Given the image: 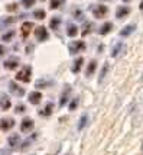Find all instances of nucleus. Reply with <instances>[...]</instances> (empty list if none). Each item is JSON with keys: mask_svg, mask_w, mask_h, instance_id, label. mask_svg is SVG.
Here are the masks:
<instances>
[{"mask_svg": "<svg viewBox=\"0 0 143 155\" xmlns=\"http://www.w3.org/2000/svg\"><path fill=\"white\" fill-rule=\"evenodd\" d=\"M90 9H91V13L94 15V18H97V19H103L109 13V7L104 6V5H91Z\"/></svg>", "mask_w": 143, "mask_h": 155, "instance_id": "1", "label": "nucleus"}, {"mask_svg": "<svg viewBox=\"0 0 143 155\" xmlns=\"http://www.w3.org/2000/svg\"><path fill=\"white\" fill-rule=\"evenodd\" d=\"M30 77H32V67L30 65H25L16 74V80L23 81V83H30Z\"/></svg>", "mask_w": 143, "mask_h": 155, "instance_id": "2", "label": "nucleus"}, {"mask_svg": "<svg viewBox=\"0 0 143 155\" xmlns=\"http://www.w3.org/2000/svg\"><path fill=\"white\" fill-rule=\"evenodd\" d=\"M35 38H36V41H39V42H45V41L49 39V34H48L46 28L45 26L35 28Z\"/></svg>", "mask_w": 143, "mask_h": 155, "instance_id": "3", "label": "nucleus"}, {"mask_svg": "<svg viewBox=\"0 0 143 155\" xmlns=\"http://www.w3.org/2000/svg\"><path fill=\"white\" fill-rule=\"evenodd\" d=\"M82 49H85V42L84 41H74V42H71L68 45L69 54H72V55L82 51Z\"/></svg>", "mask_w": 143, "mask_h": 155, "instance_id": "4", "label": "nucleus"}, {"mask_svg": "<svg viewBox=\"0 0 143 155\" xmlns=\"http://www.w3.org/2000/svg\"><path fill=\"white\" fill-rule=\"evenodd\" d=\"M3 67L9 70V71H12V70H16V68L19 67V58L17 57H10V58H7L5 61V64H3Z\"/></svg>", "mask_w": 143, "mask_h": 155, "instance_id": "5", "label": "nucleus"}, {"mask_svg": "<svg viewBox=\"0 0 143 155\" xmlns=\"http://www.w3.org/2000/svg\"><path fill=\"white\" fill-rule=\"evenodd\" d=\"M9 88H10V91H12V94L13 96H17V97H22V96H25V88H22L21 86H17L14 81H10L9 83Z\"/></svg>", "mask_w": 143, "mask_h": 155, "instance_id": "6", "label": "nucleus"}, {"mask_svg": "<svg viewBox=\"0 0 143 155\" xmlns=\"http://www.w3.org/2000/svg\"><path fill=\"white\" fill-rule=\"evenodd\" d=\"M14 126V119L12 117H3V119H0V128L2 130H9V129H12Z\"/></svg>", "mask_w": 143, "mask_h": 155, "instance_id": "7", "label": "nucleus"}, {"mask_svg": "<svg viewBox=\"0 0 143 155\" xmlns=\"http://www.w3.org/2000/svg\"><path fill=\"white\" fill-rule=\"evenodd\" d=\"M10 107H12L10 99H9L5 93H0V109H2V110H9Z\"/></svg>", "mask_w": 143, "mask_h": 155, "instance_id": "8", "label": "nucleus"}, {"mask_svg": "<svg viewBox=\"0 0 143 155\" xmlns=\"http://www.w3.org/2000/svg\"><path fill=\"white\" fill-rule=\"evenodd\" d=\"M69 94H71V87L69 86H65L64 87V91H62V96H61V100H59V106L64 107L69 100Z\"/></svg>", "mask_w": 143, "mask_h": 155, "instance_id": "9", "label": "nucleus"}, {"mask_svg": "<svg viewBox=\"0 0 143 155\" xmlns=\"http://www.w3.org/2000/svg\"><path fill=\"white\" fill-rule=\"evenodd\" d=\"M32 128H35L33 120L29 119V117H25L21 123V130L22 132H29V130H32Z\"/></svg>", "mask_w": 143, "mask_h": 155, "instance_id": "10", "label": "nucleus"}, {"mask_svg": "<svg viewBox=\"0 0 143 155\" xmlns=\"http://www.w3.org/2000/svg\"><path fill=\"white\" fill-rule=\"evenodd\" d=\"M136 31V25L135 23H130V25H127V26H124L120 31V36H123V38H126V36H129V35H132L133 32Z\"/></svg>", "mask_w": 143, "mask_h": 155, "instance_id": "11", "label": "nucleus"}, {"mask_svg": "<svg viewBox=\"0 0 143 155\" xmlns=\"http://www.w3.org/2000/svg\"><path fill=\"white\" fill-rule=\"evenodd\" d=\"M33 28V23H30V22H25L21 28V34H22V38L23 39H26L27 36H29V32H30V29Z\"/></svg>", "mask_w": 143, "mask_h": 155, "instance_id": "12", "label": "nucleus"}, {"mask_svg": "<svg viewBox=\"0 0 143 155\" xmlns=\"http://www.w3.org/2000/svg\"><path fill=\"white\" fill-rule=\"evenodd\" d=\"M129 13H130V7H127V6H120L116 10V18H117V19H123V18H126V16H127Z\"/></svg>", "mask_w": 143, "mask_h": 155, "instance_id": "13", "label": "nucleus"}, {"mask_svg": "<svg viewBox=\"0 0 143 155\" xmlns=\"http://www.w3.org/2000/svg\"><path fill=\"white\" fill-rule=\"evenodd\" d=\"M41 100H42V93H39V91H33V93H30V94H29V101H30L33 106L39 104Z\"/></svg>", "mask_w": 143, "mask_h": 155, "instance_id": "14", "label": "nucleus"}, {"mask_svg": "<svg viewBox=\"0 0 143 155\" xmlns=\"http://www.w3.org/2000/svg\"><path fill=\"white\" fill-rule=\"evenodd\" d=\"M82 65H84V58H82V57H78V58L74 61V64H72V73H74V74L80 73Z\"/></svg>", "mask_w": 143, "mask_h": 155, "instance_id": "15", "label": "nucleus"}, {"mask_svg": "<svg viewBox=\"0 0 143 155\" xmlns=\"http://www.w3.org/2000/svg\"><path fill=\"white\" fill-rule=\"evenodd\" d=\"M123 49H124V44H122V42H117L116 45L113 47V49H111V57H113V58H117Z\"/></svg>", "mask_w": 143, "mask_h": 155, "instance_id": "16", "label": "nucleus"}, {"mask_svg": "<svg viewBox=\"0 0 143 155\" xmlns=\"http://www.w3.org/2000/svg\"><path fill=\"white\" fill-rule=\"evenodd\" d=\"M52 109H54V106H52L51 103H48L45 107L39 110V116H42V117H49V116L52 115Z\"/></svg>", "mask_w": 143, "mask_h": 155, "instance_id": "17", "label": "nucleus"}, {"mask_svg": "<svg viewBox=\"0 0 143 155\" xmlns=\"http://www.w3.org/2000/svg\"><path fill=\"white\" fill-rule=\"evenodd\" d=\"M95 68H97V61L93 60V61H90V64H88V67H87V71H85V75L87 77H91V75L95 73Z\"/></svg>", "mask_w": 143, "mask_h": 155, "instance_id": "18", "label": "nucleus"}, {"mask_svg": "<svg viewBox=\"0 0 143 155\" xmlns=\"http://www.w3.org/2000/svg\"><path fill=\"white\" fill-rule=\"evenodd\" d=\"M111 29H113V23H111V22H106V23L100 28V31H98V32H100V35H101V36H104V35L109 34Z\"/></svg>", "mask_w": 143, "mask_h": 155, "instance_id": "19", "label": "nucleus"}, {"mask_svg": "<svg viewBox=\"0 0 143 155\" xmlns=\"http://www.w3.org/2000/svg\"><path fill=\"white\" fill-rule=\"evenodd\" d=\"M7 142H9V145H10L12 148H14V147L21 142V136L17 135V134H13L12 136H9V141H7Z\"/></svg>", "mask_w": 143, "mask_h": 155, "instance_id": "20", "label": "nucleus"}, {"mask_svg": "<svg viewBox=\"0 0 143 155\" xmlns=\"http://www.w3.org/2000/svg\"><path fill=\"white\" fill-rule=\"evenodd\" d=\"M109 62H104V65H103L101 68V73H100V75H98V83H103V80H104V77L107 75V71H109Z\"/></svg>", "mask_w": 143, "mask_h": 155, "instance_id": "21", "label": "nucleus"}, {"mask_svg": "<svg viewBox=\"0 0 143 155\" xmlns=\"http://www.w3.org/2000/svg\"><path fill=\"white\" fill-rule=\"evenodd\" d=\"M91 31H93V23L85 22V23H84V26H82V29H81V35L82 36H87Z\"/></svg>", "mask_w": 143, "mask_h": 155, "instance_id": "22", "label": "nucleus"}, {"mask_svg": "<svg viewBox=\"0 0 143 155\" xmlns=\"http://www.w3.org/2000/svg\"><path fill=\"white\" fill-rule=\"evenodd\" d=\"M67 35L71 36V38L77 36V35H78V28L75 26V25H68V28H67Z\"/></svg>", "mask_w": 143, "mask_h": 155, "instance_id": "23", "label": "nucleus"}, {"mask_svg": "<svg viewBox=\"0 0 143 155\" xmlns=\"http://www.w3.org/2000/svg\"><path fill=\"white\" fill-rule=\"evenodd\" d=\"M87 122H88V115H82L81 119L78 120V129H80V130H82V129L85 128Z\"/></svg>", "mask_w": 143, "mask_h": 155, "instance_id": "24", "label": "nucleus"}, {"mask_svg": "<svg viewBox=\"0 0 143 155\" xmlns=\"http://www.w3.org/2000/svg\"><path fill=\"white\" fill-rule=\"evenodd\" d=\"M59 23H61V19L55 16V18H52V19H51V23H49V26H51V29L56 31V29L59 28Z\"/></svg>", "mask_w": 143, "mask_h": 155, "instance_id": "25", "label": "nucleus"}, {"mask_svg": "<svg viewBox=\"0 0 143 155\" xmlns=\"http://www.w3.org/2000/svg\"><path fill=\"white\" fill-rule=\"evenodd\" d=\"M45 16H46V12H45L43 9H38V10H35V12H33V18H35V19L42 20Z\"/></svg>", "mask_w": 143, "mask_h": 155, "instance_id": "26", "label": "nucleus"}, {"mask_svg": "<svg viewBox=\"0 0 143 155\" xmlns=\"http://www.w3.org/2000/svg\"><path fill=\"white\" fill-rule=\"evenodd\" d=\"M14 36V31H10V32H6L5 35H2V41L3 42H9V41H12Z\"/></svg>", "mask_w": 143, "mask_h": 155, "instance_id": "27", "label": "nucleus"}, {"mask_svg": "<svg viewBox=\"0 0 143 155\" xmlns=\"http://www.w3.org/2000/svg\"><path fill=\"white\" fill-rule=\"evenodd\" d=\"M72 15H74L75 19H78V20H82V19H84V13H82L81 9H74Z\"/></svg>", "mask_w": 143, "mask_h": 155, "instance_id": "28", "label": "nucleus"}, {"mask_svg": "<svg viewBox=\"0 0 143 155\" xmlns=\"http://www.w3.org/2000/svg\"><path fill=\"white\" fill-rule=\"evenodd\" d=\"M62 5H64V0H52V2H51V7H52V9L61 7Z\"/></svg>", "mask_w": 143, "mask_h": 155, "instance_id": "29", "label": "nucleus"}, {"mask_svg": "<svg viewBox=\"0 0 143 155\" xmlns=\"http://www.w3.org/2000/svg\"><path fill=\"white\" fill-rule=\"evenodd\" d=\"M78 103H80V99H78V97L74 99V100L69 103V110H75V109L78 107Z\"/></svg>", "mask_w": 143, "mask_h": 155, "instance_id": "30", "label": "nucleus"}, {"mask_svg": "<svg viewBox=\"0 0 143 155\" xmlns=\"http://www.w3.org/2000/svg\"><path fill=\"white\" fill-rule=\"evenodd\" d=\"M35 2H36V0H22V3H23L25 7H32L35 5Z\"/></svg>", "mask_w": 143, "mask_h": 155, "instance_id": "31", "label": "nucleus"}, {"mask_svg": "<svg viewBox=\"0 0 143 155\" xmlns=\"http://www.w3.org/2000/svg\"><path fill=\"white\" fill-rule=\"evenodd\" d=\"M25 110H26V107H25L23 104H17V106H16V113H23Z\"/></svg>", "mask_w": 143, "mask_h": 155, "instance_id": "32", "label": "nucleus"}, {"mask_svg": "<svg viewBox=\"0 0 143 155\" xmlns=\"http://www.w3.org/2000/svg\"><path fill=\"white\" fill-rule=\"evenodd\" d=\"M7 10H9V12H12V10H13V12H16V10H17V5H7V7H6Z\"/></svg>", "mask_w": 143, "mask_h": 155, "instance_id": "33", "label": "nucleus"}, {"mask_svg": "<svg viewBox=\"0 0 143 155\" xmlns=\"http://www.w3.org/2000/svg\"><path fill=\"white\" fill-rule=\"evenodd\" d=\"M51 83H36V87H46Z\"/></svg>", "mask_w": 143, "mask_h": 155, "instance_id": "34", "label": "nucleus"}, {"mask_svg": "<svg viewBox=\"0 0 143 155\" xmlns=\"http://www.w3.org/2000/svg\"><path fill=\"white\" fill-rule=\"evenodd\" d=\"M3 54H5V48L0 45V55H3Z\"/></svg>", "mask_w": 143, "mask_h": 155, "instance_id": "35", "label": "nucleus"}, {"mask_svg": "<svg viewBox=\"0 0 143 155\" xmlns=\"http://www.w3.org/2000/svg\"><path fill=\"white\" fill-rule=\"evenodd\" d=\"M123 2H124V3H129V2H132V0H123Z\"/></svg>", "mask_w": 143, "mask_h": 155, "instance_id": "36", "label": "nucleus"}, {"mask_svg": "<svg viewBox=\"0 0 143 155\" xmlns=\"http://www.w3.org/2000/svg\"><path fill=\"white\" fill-rule=\"evenodd\" d=\"M101 2H111V0H101Z\"/></svg>", "mask_w": 143, "mask_h": 155, "instance_id": "37", "label": "nucleus"}, {"mask_svg": "<svg viewBox=\"0 0 143 155\" xmlns=\"http://www.w3.org/2000/svg\"><path fill=\"white\" fill-rule=\"evenodd\" d=\"M41 2H45V0H41Z\"/></svg>", "mask_w": 143, "mask_h": 155, "instance_id": "38", "label": "nucleus"}, {"mask_svg": "<svg viewBox=\"0 0 143 155\" xmlns=\"http://www.w3.org/2000/svg\"><path fill=\"white\" fill-rule=\"evenodd\" d=\"M142 149H143V147H142Z\"/></svg>", "mask_w": 143, "mask_h": 155, "instance_id": "39", "label": "nucleus"}]
</instances>
